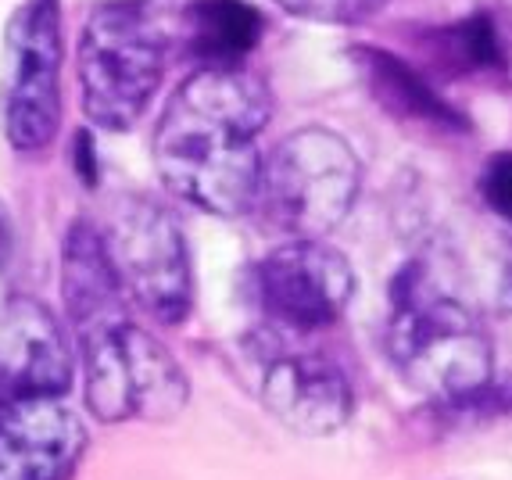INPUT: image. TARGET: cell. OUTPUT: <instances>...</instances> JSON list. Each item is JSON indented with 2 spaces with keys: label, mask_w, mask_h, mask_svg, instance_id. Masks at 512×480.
I'll return each mask as SVG.
<instances>
[{
  "label": "cell",
  "mask_w": 512,
  "mask_h": 480,
  "mask_svg": "<svg viewBox=\"0 0 512 480\" xmlns=\"http://www.w3.org/2000/svg\"><path fill=\"white\" fill-rule=\"evenodd\" d=\"M176 0H104L79 36V90L86 119L101 129L137 126L176 51Z\"/></svg>",
  "instance_id": "obj_3"
},
{
  "label": "cell",
  "mask_w": 512,
  "mask_h": 480,
  "mask_svg": "<svg viewBox=\"0 0 512 480\" xmlns=\"http://www.w3.org/2000/svg\"><path fill=\"white\" fill-rule=\"evenodd\" d=\"M265 18L248 0H190L180 4L176 47L187 51L201 69L244 65L262 43Z\"/></svg>",
  "instance_id": "obj_13"
},
{
  "label": "cell",
  "mask_w": 512,
  "mask_h": 480,
  "mask_svg": "<svg viewBox=\"0 0 512 480\" xmlns=\"http://www.w3.org/2000/svg\"><path fill=\"white\" fill-rule=\"evenodd\" d=\"M86 430L58 398H15L0 412V480H69Z\"/></svg>",
  "instance_id": "obj_9"
},
{
  "label": "cell",
  "mask_w": 512,
  "mask_h": 480,
  "mask_svg": "<svg viewBox=\"0 0 512 480\" xmlns=\"http://www.w3.org/2000/svg\"><path fill=\"white\" fill-rule=\"evenodd\" d=\"M351 54L359 61L369 94L376 97V104H384L394 119L419 122V126L430 129H448V133L466 129V119L437 94L427 79H419V72L409 69L402 58H394L391 51H380V47H366V43H359Z\"/></svg>",
  "instance_id": "obj_14"
},
{
  "label": "cell",
  "mask_w": 512,
  "mask_h": 480,
  "mask_svg": "<svg viewBox=\"0 0 512 480\" xmlns=\"http://www.w3.org/2000/svg\"><path fill=\"white\" fill-rule=\"evenodd\" d=\"M72 377L69 344L47 305L18 294L0 305V387L11 398H58Z\"/></svg>",
  "instance_id": "obj_10"
},
{
  "label": "cell",
  "mask_w": 512,
  "mask_h": 480,
  "mask_svg": "<svg viewBox=\"0 0 512 480\" xmlns=\"http://www.w3.org/2000/svg\"><path fill=\"white\" fill-rule=\"evenodd\" d=\"M11 402H15V398H11V395H8V391H4V387H0V412L8 409V405H11Z\"/></svg>",
  "instance_id": "obj_20"
},
{
  "label": "cell",
  "mask_w": 512,
  "mask_h": 480,
  "mask_svg": "<svg viewBox=\"0 0 512 480\" xmlns=\"http://www.w3.org/2000/svg\"><path fill=\"white\" fill-rule=\"evenodd\" d=\"M97 233L122 294L158 323H183L194 301V276L176 219L147 198H119Z\"/></svg>",
  "instance_id": "obj_5"
},
{
  "label": "cell",
  "mask_w": 512,
  "mask_h": 480,
  "mask_svg": "<svg viewBox=\"0 0 512 480\" xmlns=\"http://www.w3.org/2000/svg\"><path fill=\"white\" fill-rule=\"evenodd\" d=\"M262 312L287 330H323L337 323L355 294L348 258L323 237H291L262 258L255 273Z\"/></svg>",
  "instance_id": "obj_8"
},
{
  "label": "cell",
  "mask_w": 512,
  "mask_h": 480,
  "mask_svg": "<svg viewBox=\"0 0 512 480\" xmlns=\"http://www.w3.org/2000/svg\"><path fill=\"white\" fill-rule=\"evenodd\" d=\"M262 402L283 427L323 438L351 420L355 395L344 369L316 352L280 355L265 366Z\"/></svg>",
  "instance_id": "obj_11"
},
{
  "label": "cell",
  "mask_w": 512,
  "mask_h": 480,
  "mask_svg": "<svg viewBox=\"0 0 512 480\" xmlns=\"http://www.w3.org/2000/svg\"><path fill=\"white\" fill-rule=\"evenodd\" d=\"M276 4L316 22H359L384 0H276Z\"/></svg>",
  "instance_id": "obj_17"
},
{
  "label": "cell",
  "mask_w": 512,
  "mask_h": 480,
  "mask_svg": "<svg viewBox=\"0 0 512 480\" xmlns=\"http://www.w3.org/2000/svg\"><path fill=\"white\" fill-rule=\"evenodd\" d=\"M480 198L498 219L512 223V151L487 158L484 172H480Z\"/></svg>",
  "instance_id": "obj_16"
},
{
  "label": "cell",
  "mask_w": 512,
  "mask_h": 480,
  "mask_svg": "<svg viewBox=\"0 0 512 480\" xmlns=\"http://www.w3.org/2000/svg\"><path fill=\"white\" fill-rule=\"evenodd\" d=\"M61 4L26 0L4 36V133L18 151H43L61 126Z\"/></svg>",
  "instance_id": "obj_7"
},
{
  "label": "cell",
  "mask_w": 512,
  "mask_h": 480,
  "mask_svg": "<svg viewBox=\"0 0 512 480\" xmlns=\"http://www.w3.org/2000/svg\"><path fill=\"white\" fill-rule=\"evenodd\" d=\"M11 262V215L0 208V269Z\"/></svg>",
  "instance_id": "obj_19"
},
{
  "label": "cell",
  "mask_w": 512,
  "mask_h": 480,
  "mask_svg": "<svg viewBox=\"0 0 512 480\" xmlns=\"http://www.w3.org/2000/svg\"><path fill=\"white\" fill-rule=\"evenodd\" d=\"M505 8H509V11H512V0H505Z\"/></svg>",
  "instance_id": "obj_21"
},
{
  "label": "cell",
  "mask_w": 512,
  "mask_h": 480,
  "mask_svg": "<svg viewBox=\"0 0 512 480\" xmlns=\"http://www.w3.org/2000/svg\"><path fill=\"white\" fill-rule=\"evenodd\" d=\"M362 187L351 144L323 126L298 129L262 158L255 205L287 237H326L344 223Z\"/></svg>",
  "instance_id": "obj_4"
},
{
  "label": "cell",
  "mask_w": 512,
  "mask_h": 480,
  "mask_svg": "<svg viewBox=\"0 0 512 480\" xmlns=\"http://www.w3.org/2000/svg\"><path fill=\"white\" fill-rule=\"evenodd\" d=\"M61 294H65V309H69L79 341H90L111 326L126 323V294L108 262L97 226L76 223L65 237Z\"/></svg>",
  "instance_id": "obj_12"
},
{
  "label": "cell",
  "mask_w": 512,
  "mask_h": 480,
  "mask_svg": "<svg viewBox=\"0 0 512 480\" xmlns=\"http://www.w3.org/2000/svg\"><path fill=\"white\" fill-rule=\"evenodd\" d=\"M387 355L398 377L434 405L455 402L495 380L491 337L434 262L416 258L391 287Z\"/></svg>",
  "instance_id": "obj_2"
},
{
  "label": "cell",
  "mask_w": 512,
  "mask_h": 480,
  "mask_svg": "<svg viewBox=\"0 0 512 480\" xmlns=\"http://www.w3.org/2000/svg\"><path fill=\"white\" fill-rule=\"evenodd\" d=\"M76 155H79V176H83L86 183H94L97 180V158H94V144H90L86 133H79L76 137Z\"/></svg>",
  "instance_id": "obj_18"
},
{
  "label": "cell",
  "mask_w": 512,
  "mask_h": 480,
  "mask_svg": "<svg viewBox=\"0 0 512 480\" xmlns=\"http://www.w3.org/2000/svg\"><path fill=\"white\" fill-rule=\"evenodd\" d=\"M452 51L466 69H491L502 65V47H498V33L487 15H473L452 29Z\"/></svg>",
  "instance_id": "obj_15"
},
{
  "label": "cell",
  "mask_w": 512,
  "mask_h": 480,
  "mask_svg": "<svg viewBox=\"0 0 512 480\" xmlns=\"http://www.w3.org/2000/svg\"><path fill=\"white\" fill-rule=\"evenodd\" d=\"M273 94L244 65L197 69L172 94L154 129V162L172 194L212 215H244L255 205L258 133Z\"/></svg>",
  "instance_id": "obj_1"
},
{
  "label": "cell",
  "mask_w": 512,
  "mask_h": 480,
  "mask_svg": "<svg viewBox=\"0 0 512 480\" xmlns=\"http://www.w3.org/2000/svg\"><path fill=\"white\" fill-rule=\"evenodd\" d=\"M86 362V402L97 420H165L187 402V373L147 330L126 323L79 341Z\"/></svg>",
  "instance_id": "obj_6"
}]
</instances>
